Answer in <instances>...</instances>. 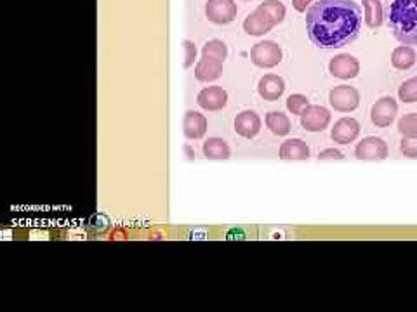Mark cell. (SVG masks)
Instances as JSON below:
<instances>
[{
    "instance_id": "6da1fadb",
    "label": "cell",
    "mask_w": 417,
    "mask_h": 312,
    "mask_svg": "<svg viewBox=\"0 0 417 312\" xmlns=\"http://www.w3.org/2000/svg\"><path fill=\"white\" fill-rule=\"evenodd\" d=\"M361 28V8L353 0H318L306 12V30L320 49L351 44Z\"/></svg>"
},
{
    "instance_id": "7a4b0ae2",
    "label": "cell",
    "mask_w": 417,
    "mask_h": 312,
    "mask_svg": "<svg viewBox=\"0 0 417 312\" xmlns=\"http://www.w3.org/2000/svg\"><path fill=\"white\" fill-rule=\"evenodd\" d=\"M390 28L403 45H417V0H391Z\"/></svg>"
},
{
    "instance_id": "3957f363",
    "label": "cell",
    "mask_w": 417,
    "mask_h": 312,
    "mask_svg": "<svg viewBox=\"0 0 417 312\" xmlns=\"http://www.w3.org/2000/svg\"><path fill=\"white\" fill-rule=\"evenodd\" d=\"M282 49L278 44L272 40L257 42L252 49H250V61L256 64L257 68H273L276 64L282 63Z\"/></svg>"
},
{
    "instance_id": "277c9868",
    "label": "cell",
    "mask_w": 417,
    "mask_h": 312,
    "mask_svg": "<svg viewBox=\"0 0 417 312\" xmlns=\"http://www.w3.org/2000/svg\"><path fill=\"white\" fill-rule=\"evenodd\" d=\"M329 103L334 108V112L350 113L355 112L360 104V94L351 86L334 87L329 94Z\"/></svg>"
},
{
    "instance_id": "5b68a950",
    "label": "cell",
    "mask_w": 417,
    "mask_h": 312,
    "mask_svg": "<svg viewBox=\"0 0 417 312\" xmlns=\"http://www.w3.org/2000/svg\"><path fill=\"white\" fill-rule=\"evenodd\" d=\"M205 16L214 25H228L237 18L235 0H207Z\"/></svg>"
},
{
    "instance_id": "8992f818",
    "label": "cell",
    "mask_w": 417,
    "mask_h": 312,
    "mask_svg": "<svg viewBox=\"0 0 417 312\" xmlns=\"http://www.w3.org/2000/svg\"><path fill=\"white\" fill-rule=\"evenodd\" d=\"M355 156L364 161L384 160L388 156V144L379 138H365L357 144Z\"/></svg>"
},
{
    "instance_id": "52a82bcc",
    "label": "cell",
    "mask_w": 417,
    "mask_h": 312,
    "mask_svg": "<svg viewBox=\"0 0 417 312\" xmlns=\"http://www.w3.org/2000/svg\"><path fill=\"white\" fill-rule=\"evenodd\" d=\"M331 118V112L327 108L318 104H309L308 109L301 115V125L308 132H322L329 127Z\"/></svg>"
},
{
    "instance_id": "ba28073f",
    "label": "cell",
    "mask_w": 417,
    "mask_h": 312,
    "mask_svg": "<svg viewBox=\"0 0 417 312\" xmlns=\"http://www.w3.org/2000/svg\"><path fill=\"white\" fill-rule=\"evenodd\" d=\"M396 113H398V104H396V101L393 99V97H381V99L374 104L372 109H370V120H372V123L376 127L384 129V127L391 125V123L395 122Z\"/></svg>"
},
{
    "instance_id": "9c48e42d",
    "label": "cell",
    "mask_w": 417,
    "mask_h": 312,
    "mask_svg": "<svg viewBox=\"0 0 417 312\" xmlns=\"http://www.w3.org/2000/svg\"><path fill=\"white\" fill-rule=\"evenodd\" d=\"M329 71L332 77L339 78V80H351L360 73V63L357 57L350 56V54H339L331 60Z\"/></svg>"
},
{
    "instance_id": "30bf717a",
    "label": "cell",
    "mask_w": 417,
    "mask_h": 312,
    "mask_svg": "<svg viewBox=\"0 0 417 312\" xmlns=\"http://www.w3.org/2000/svg\"><path fill=\"white\" fill-rule=\"evenodd\" d=\"M275 26L276 23L273 21L272 16L259 8L252 14L247 16L246 21H243V30H246L247 35H252V37H261V35L268 34Z\"/></svg>"
},
{
    "instance_id": "8fae6325",
    "label": "cell",
    "mask_w": 417,
    "mask_h": 312,
    "mask_svg": "<svg viewBox=\"0 0 417 312\" xmlns=\"http://www.w3.org/2000/svg\"><path fill=\"white\" fill-rule=\"evenodd\" d=\"M198 106L205 112H219L226 106L228 103V94L226 90L221 89V87L213 86V87H205L198 92Z\"/></svg>"
},
{
    "instance_id": "7c38bea8",
    "label": "cell",
    "mask_w": 417,
    "mask_h": 312,
    "mask_svg": "<svg viewBox=\"0 0 417 312\" xmlns=\"http://www.w3.org/2000/svg\"><path fill=\"white\" fill-rule=\"evenodd\" d=\"M360 135V123L355 118H341L334 123L331 138L337 144H350Z\"/></svg>"
},
{
    "instance_id": "4fadbf2b",
    "label": "cell",
    "mask_w": 417,
    "mask_h": 312,
    "mask_svg": "<svg viewBox=\"0 0 417 312\" xmlns=\"http://www.w3.org/2000/svg\"><path fill=\"white\" fill-rule=\"evenodd\" d=\"M261 118L254 112H242L235 118V132L246 139H252L259 134Z\"/></svg>"
},
{
    "instance_id": "5bb4252c",
    "label": "cell",
    "mask_w": 417,
    "mask_h": 312,
    "mask_svg": "<svg viewBox=\"0 0 417 312\" xmlns=\"http://www.w3.org/2000/svg\"><path fill=\"white\" fill-rule=\"evenodd\" d=\"M257 90H259V96L263 97V99L276 101L285 92V82H283V78L278 77V75H265V77L259 80Z\"/></svg>"
},
{
    "instance_id": "9a60e30c",
    "label": "cell",
    "mask_w": 417,
    "mask_h": 312,
    "mask_svg": "<svg viewBox=\"0 0 417 312\" xmlns=\"http://www.w3.org/2000/svg\"><path fill=\"white\" fill-rule=\"evenodd\" d=\"M182 130H184L187 139H191V141L202 139L207 132V118L198 112H188L182 120Z\"/></svg>"
},
{
    "instance_id": "2e32d148",
    "label": "cell",
    "mask_w": 417,
    "mask_h": 312,
    "mask_svg": "<svg viewBox=\"0 0 417 312\" xmlns=\"http://www.w3.org/2000/svg\"><path fill=\"white\" fill-rule=\"evenodd\" d=\"M223 75V63L217 60H213V57H204L198 61L197 66H195V77L200 82H214L217 78Z\"/></svg>"
},
{
    "instance_id": "e0dca14e",
    "label": "cell",
    "mask_w": 417,
    "mask_h": 312,
    "mask_svg": "<svg viewBox=\"0 0 417 312\" xmlns=\"http://www.w3.org/2000/svg\"><path fill=\"white\" fill-rule=\"evenodd\" d=\"M280 158L282 160H292L301 161L309 158V148L306 142L299 141V139H287L282 146H280Z\"/></svg>"
},
{
    "instance_id": "ac0fdd59",
    "label": "cell",
    "mask_w": 417,
    "mask_h": 312,
    "mask_svg": "<svg viewBox=\"0 0 417 312\" xmlns=\"http://www.w3.org/2000/svg\"><path fill=\"white\" fill-rule=\"evenodd\" d=\"M204 156L208 160H228L231 156L230 146L224 139L211 138L204 142Z\"/></svg>"
},
{
    "instance_id": "d6986e66",
    "label": "cell",
    "mask_w": 417,
    "mask_h": 312,
    "mask_svg": "<svg viewBox=\"0 0 417 312\" xmlns=\"http://www.w3.org/2000/svg\"><path fill=\"white\" fill-rule=\"evenodd\" d=\"M416 60L417 56L412 45H400L391 54V64L396 70H409V68H412L416 64Z\"/></svg>"
},
{
    "instance_id": "ffe728a7",
    "label": "cell",
    "mask_w": 417,
    "mask_h": 312,
    "mask_svg": "<svg viewBox=\"0 0 417 312\" xmlns=\"http://www.w3.org/2000/svg\"><path fill=\"white\" fill-rule=\"evenodd\" d=\"M266 127L272 130L273 134L278 135V138H285L291 132V120L285 113L280 112H270L266 115Z\"/></svg>"
},
{
    "instance_id": "44dd1931",
    "label": "cell",
    "mask_w": 417,
    "mask_h": 312,
    "mask_svg": "<svg viewBox=\"0 0 417 312\" xmlns=\"http://www.w3.org/2000/svg\"><path fill=\"white\" fill-rule=\"evenodd\" d=\"M365 23L369 28H379L383 25V4L381 0H361Z\"/></svg>"
},
{
    "instance_id": "7402d4cb",
    "label": "cell",
    "mask_w": 417,
    "mask_h": 312,
    "mask_svg": "<svg viewBox=\"0 0 417 312\" xmlns=\"http://www.w3.org/2000/svg\"><path fill=\"white\" fill-rule=\"evenodd\" d=\"M202 56L213 57V60L224 63L228 57V47L223 40H211L202 47Z\"/></svg>"
},
{
    "instance_id": "603a6c76",
    "label": "cell",
    "mask_w": 417,
    "mask_h": 312,
    "mask_svg": "<svg viewBox=\"0 0 417 312\" xmlns=\"http://www.w3.org/2000/svg\"><path fill=\"white\" fill-rule=\"evenodd\" d=\"M259 9L268 12L276 25H280V23L283 21V18H285V5H283L282 2H278V0H266V2H263V4L259 5Z\"/></svg>"
},
{
    "instance_id": "cb8c5ba5",
    "label": "cell",
    "mask_w": 417,
    "mask_h": 312,
    "mask_svg": "<svg viewBox=\"0 0 417 312\" xmlns=\"http://www.w3.org/2000/svg\"><path fill=\"white\" fill-rule=\"evenodd\" d=\"M398 97L403 103H417V77L409 78L400 86Z\"/></svg>"
},
{
    "instance_id": "d4e9b609",
    "label": "cell",
    "mask_w": 417,
    "mask_h": 312,
    "mask_svg": "<svg viewBox=\"0 0 417 312\" xmlns=\"http://www.w3.org/2000/svg\"><path fill=\"white\" fill-rule=\"evenodd\" d=\"M309 99L302 94H292V96L287 97V108L292 115H302V113L308 109Z\"/></svg>"
},
{
    "instance_id": "484cf974",
    "label": "cell",
    "mask_w": 417,
    "mask_h": 312,
    "mask_svg": "<svg viewBox=\"0 0 417 312\" xmlns=\"http://www.w3.org/2000/svg\"><path fill=\"white\" fill-rule=\"evenodd\" d=\"M398 130L405 138L417 135V113H409V115L402 116L398 122Z\"/></svg>"
},
{
    "instance_id": "4316f807",
    "label": "cell",
    "mask_w": 417,
    "mask_h": 312,
    "mask_svg": "<svg viewBox=\"0 0 417 312\" xmlns=\"http://www.w3.org/2000/svg\"><path fill=\"white\" fill-rule=\"evenodd\" d=\"M400 151L407 158H417V135L403 138L402 142H400Z\"/></svg>"
},
{
    "instance_id": "83f0119b",
    "label": "cell",
    "mask_w": 417,
    "mask_h": 312,
    "mask_svg": "<svg viewBox=\"0 0 417 312\" xmlns=\"http://www.w3.org/2000/svg\"><path fill=\"white\" fill-rule=\"evenodd\" d=\"M318 160H344V155L334 148H327L318 155Z\"/></svg>"
},
{
    "instance_id": "f1b7e54d",
    "label": "cell",
    "mask_w": 417,
    "mask_h": 312,
    "mask_svg": "<svg viewBox=\"0 0 417 312\" xmlns=\"http://www.w3.org/2000/svg\"><path fill=\"white\" fill-rule=\"evenodd\" d=\"M184 51H187V61H184V68H190L195 63V56H197V47L193 42H184Z\"/></svg>"
},
{
    "instance_id": "f546056e",
    "label": "cell",
    "mask_w": 417,
    "mask_h": 312,
    "mask_svg": "<svg viewBox=\"0 0 417 312\" xmlns=\"http://www.w3.org/2000/svg\"><path fill=\"white\" fill-rule=\"evenodd\" d=\"M311 2L313 0H292V5H294V9L298 12H305L306 8H308Z\"/></svg>"
}]
</instances>
